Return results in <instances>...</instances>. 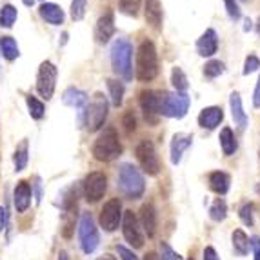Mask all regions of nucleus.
<instances>
[{
    "label": "nucleus",
    "mask_w": 260,
    "mask_h": 260,
    "mask_svg": "<svg viewBox=\"0 0 260 260\" xmlns=\"http://www.w3.org/2000/svg\"><path fill=\"white\" fill-rule=\"evenodd\" d=\"M158 75V56L155 44L151 40H144L137 51V78L140 82H149Z\"/></svg>",
    "instance_id": "f257e3e1"
},
{
    "label": "nucleus",
    "mask_w": 260,
    "mask_h": 260,
    "mask_svg": "<svg viewBox=\"0 0 260 260\" xmlns=\"http://www.w3.org/2000/svg\"><path fill=\"white\" fill-rule=\"evenodd\" d=\"M133 46L126 39H117L111 46V66L113 71L124 80L133 78Z\"/></svg>",
    "instance_id": "f03ea898"
},
{
    "label": "nucleus",
    "mask_w": 260,
    "mask_h": 260,
    "mask_svg": "<svg viewBox=\"0 0 260 260\" xmlns=\"http://www.w3.org/2000/svg\"><path fill=\"white\" fill-rule=\"evenodd\" d=\"M118 186H120L122 193L131 200H137L144 195L146 184L140 175V171L131 164H122L118 169Z\"/></svg>",
    "instance_id": "7ed1b4c3"
},
{
    "label": "nucleus",
    "mask_w": 260,
    "mask_h": 260,
    "mask_svg": "<svg viewBox=\"0 0 260 260\" xmlns=\"http://www.w3.org/2000/svg\"><path fill=\"white\" fill-rule=\"evenodd\" d=\"M122 153L120 140H118L117 131L113 127H108L100 133V137L96 139L95 146H93V155L96 160L100 162H111L115 160L118 155Z\"/></svg>",
    "instance_id": "20e7f679"
},
{
    "label": "nucleus",
    "mask_w": 260,
    "mask_h": 260,
    "mask_svg": "<svg viewBox=\"0 0 260 260\" xmlns=\"http://www.w3.org/2000/svg\"><path fill=\"white\" fill-rule=\"evenodd\" d=\"M189 109V96L186 93H160L158 111L171 118H182Z\"/></svg>",
    "instance_id": "39448f33"
},
{
    "label": "nucleus",
    "mask_w": 260,
    "mask_h": 260,
    "mask_svg": "<svg viewBox=\"0 0 260 260\" xmlns=\"http://www.w3.org/2000/svg\"><path fill=\"white\" fill-rule=\"evenodd\" d=\"M78 237H80V246H82L84 253L89 255L99 247L100 237L96 224L93 220L91 213H82L80 215V224H78Z\"/></svg>",
    "instance_id": "423d86ee"
},
{
    "label": "nucleus",
    "mask_w": 260,
    "mask_h": 260,
    "mask_svg": "<svg viewBox=\"0 0 260 260\" xmlns=\"http://www.w3.org/2000/svg\"><path fill=\"white\" fill-rule=\"evenodd\" d=\"M108 99L102 93H95L93 100L89 102L86 109V127L89 131H96L104 126L106 118H108Z\"/></svg>",
    "instance_id": "0eeeda50"
},
{
    "label": "nucleus",
    "mask_w": 260,
    "mask_h": 260,
    "mask_svg": "<svg viewBox=\"0 0 260 260\" xmlns=\"http://www.w3.org/2000/svg\"><path fill=\"white\" fill-rule=\"evenodd\" d=\"M137 153V158H139L140 166L148 175H158L160 171V162H158V156H156L155 146H153L151 140H140V144L135 149Z\"/></svg>",
    "instance_id": "6e6552de"
},
{
    "label": "nucleus",
    "mask_w": 260,
    "mask_h": 260,
    "mask_svg": "<svg viewBox=\"0 0 260 260\" xmlns=\"http://www.w3.org/2000/svg\"><path fill=\"white\" fill-rule=\"evenodd\" d=\"M55 82H56V68L51 62H42L39 68V77H37V89L40 96L49 100L55 93Z\"/></svg>",
    "instance_id": "1a4fd4ad"
},
{
    "label": "nucleus",
    "mask_w": 260,
    "mask_h": 260,
    "mask_svg": "<svg viewBox=\"0 0 260 260\" xmlns=\"http://www.w3.org/2000/svg\"><path fill=\"white\" fill-rule=\"evenodd\" d=\"M106 189H108V178L100 171L89 173L84 180V197L87 202H99L104 197Z\"/></svg>",
    "instance_id": "9d476101"
},
{
    "label": "nucleus",
    "mask_w": 260,
    "mask_h": 260,
    "mask_svg": "<svg viewBox=\"0 0 260 260\" xmlns=\"http://www.w3.org/2000/svg\"><path fill=\"white\" fill-rule=\"evenodd\" d=\"M122 220V204L118 199H111L100 211V225L106 231H115Z\"/></svg>",
    "instance_id": "9b49d317"
},
{
    "label": "nucleus",
    "mask_w": 260,
    "mask_h": 260,
    "mask_svg": "<svg viewBox=\"0 0 260 260\" xmlns=\"http://www.w3.org/2000/svg\"><path fill=\"white\" fill-rule=\"evenodd\" d=\"M122 231H124V239H126L133 247H142L144 246L142 230H140L139 218L135 217L133 211L124 213V218H122Z\"/></svg>",
    "instance_id": "f8f14e48"
},
{
    "label": "nucleus",
    "mask_w": 260,
    "mask_h": 260,
    "mask_svg": "<svg viewBox=\"0 0 260 260\" xmlns=\"http://www.w3.org/2000/svg\"><path fill=\"white\" fill-rule=\"evenodd\" d=\"M158 102H160V93L156 91H142L140 93V108H142L144 118L155 126L158 122Z\"/></svg>",
    "instance_id": "ddd939ff"
},
{
    "label": "nucleus",
    "mask_w": 260,
    "mask_h": 260,
    "mask_svg": "<svg viewBox=\"0 0 260 260\" xmlns=\"http://www.w3.org/2000/svg\"><path fill=\"white\" fill-rule=\"evenodd\" d=\"M115 33V17H113V11H108L102 17L99 18L95 27V39L99 44H106L109 42V39Z\"/></svg>",
    "instance_id": "4468645a"
},
{
    "label": "nucleus",
    "mask_w": 260,
    "mask_h": 260,
    "mask_svg": "<svg viewBox=\"0 0 260 260\" xmlns=\"http://www.w3.org/2000/svg\"><path fill=\"white\" fill-rule=\"evenodd\" d=\"M218 49V37L215 29H206V33L197 40V51L200 56H213Z\"/></svg>",
    "instance_id": "2eb2a0df"
},
{
    "label": "nucleus",
    "mask_w": 260,
    "mask_h": 260,
    "mask_svg": "<svg viewBox=\"0 0 260 260\" xmlns=\"http://www.w3.org/2000/svg\"><path fill=\"white\" fill-rule=\"evenodd\" d=\"M31 186L27 182H18L17 187H15V193H13V200H15V208H17L18 213H24L31 204Z\"/></svg>",
    "instance_id": "dca6fc26"
},
{
    "label": "nucleus",
    "mask_w": 260,
    "mask_h": 260,
    "mask_svg": "<svg viewBox=\"0 0 260 260\" xmlns=\"http://www.w3.org/2000/svg\"><path fill=\"white\" fill-rule=\"evenodd\" d=\"M224 118V113H222L220 108L217 106H211V108L202 109V113L199 115V124L206 129H215Z\"/></svg>",
    "instance_id": "f3484780"
},
{
    "label": "nucleus",
    "mask_w": 260,
    "mask_h": 260,
    "mask_svg": "<svg viewBox=\"0 0 260 260\" xmlns=\"http://www.w3.org/2000/svg\"><path fill=\"white\" fill-rule=\"evenodd\" d=\"M193 142V137L186 133H177L173 137V142H171V162L173 164H178L180 158H182L184 151L191 146Z\"/></svg>",
    "instance_id": "a211bd4d"
},
{
    "label": "nucleus",
    "mask_w": 260,
    "mask_h": 260,
    "mask_svg": "<svg viewBox=\"0 0 260 260\" xmlns=\"http://www.w3.org/2000/svg\"><path fill=\"white\" fill-rule=\"evenodd\" d=\"M39 13L44 20L49 22V24H53V26H60V24H64V11H62L56 4L44 2V4L40 6Z\"/></svg>",
    "instance_id": "6ab92c4d"
},
{
    "label": "nucleus",
    "mask_w": 260,
    "mask_h": 260,
    "mask_svg": "<svg viewBox=\"0 0 260 260\" xmlns=\"http://www.w3.org/2000/svg\"><path fill=\"white\" fill-rule=\"evenodd\" d=\"M146 20L151 27L160 29L162 27V4L160 0H146Z\"/></svg>",
    "instance_id": "aec40b11"
},
{
    "label": "nucleus",
    "mask_w": 260,
    "mask_h": 260,
    "mask_svg": "<svg viewBox=\"0 0 260 260\" xmlns=\"http://www.w3.org/2000/svg\"><path fill=\"white\" fill-rule=\"evenodd\" d=\"M140 222H142V228L148 233V237H153L156 231V213L153 204L142 206V209H140Z\"/></svg>",
    "instance_id": "412c9836"
},
{
    "label": "nucleus",
    "mask_w": 260,
    "mask_h": 260,
    "mask_svg": "<svg viewBox=\"0 0 260 260\" xmlns=\"http://www.w3.org/2000/svg\"><path fill=\"white\" fill-rule=\"evenodd\" d=\"M230 104H231V115H233L235 124H237V126H239L240 129H244V127L247 126V117H246V113H244L242 100H240L239 93H235V91L231 93Z\"/></svg>",
    "instance_id": "4be33fe9"
},
{
    "label": "nucleus",
    "mask_w": 260,
    "mask_h": 260,
    "mask_svg": "<svg viewBox=\"0 0 260 260\" xmlns=\"http://www.w3.org/2000/svg\"><path fill=\"white\" fill-rule=\"evenodd\" d=\"M230 175L224 173V171H215V173L209 175V186L215 193L218 195H224L230 189Z\"/></svg>",
    "instance_id": "5701e85b"
},
{
    "label": "nucleus",
    "mask_w": 260,
    "mask_h": 260,
    "mask_svg": "<svg viewBox=\"0 0 260 260\" xmlns=\"http://www.w3.org/2000/svg\"><path fill=\"white\" fill-rule=\"evenodd\" d=\"M62 102H64L66 106H70V108L78 109L87 102V96H86V93L77 89V87H70V89H66L64 95H62Z\"/></svg>",
    "instance_id": "b1692460"
},
{
    "label": "nucleus",
    "mask_w": 260,
    "mask_h": 260,
    "mask_svg": "<svg viewBox=\"0 0 260 260\" xmlns=\"http://www.w3.org/2000/svg\"><path fill=\"white\" fill-rule=\"evenodd\" d=\"M0 53H2V56H4L6 60H15V58L20 55L15 39H11V37H2V39H0Z\"/></svg>",
    "instance_id": "393cba45"
},
{
    "label": "nucleus",
    "mask_w": 260,
    "mask_h": 260,
    "mask_svg": "<svg viewBox=\"0 0 260 260\" xmlns=\"http://www.w3.org/2000/svg\"><path fill=\"white\" fill-rule=\"evenodd\" d=\"M220 146H222V151L224 155H233L237 151V140H235V135L230 127H224L220 133Z\"/></svg>",
    "instance_id": "a878e982"
},
{
    "label": "nucleus",
    "mask_w": 260,
    "mask_h": 260,
    "mask_svg": "<svg viewBox=\"0 0 260 260\" xmlns=\"http://www.w3.org/2000/svg\"><path fill=\"white\" fill-rule=\"evenodd\" d=\"M233 247L240 256H246L249 253V239L242 230H237L233 233Z\"/></svg>",
    "instance_id": "bb28decb"
},
{
    "label": "nucleus",
    "mask_w": 260,
    "mask_h": 260,
    "mask_svg": "<svg viewBox=\"0 0 260 260\" xmlns=\"http://www.w3.org/2000/svg\"><path fill=\"white\" fill-rule=\"evenodd\" d=\"M108 87H109V96H111V104L118 108L122 104V100H124V84L109 78Z\"/></svg>",
    "instance_id": "cd10ccee"
},
{
    "label": "nucleus",
    "mask_w": 260,
    "mask_h": 260,
    "mask_svg": "<svg viewBox=\"0 0 260 260\" xmlns=\"http://www.w3.org/2000/svg\"><path fill=\"white\" fill-rule=\"evenodd\" d=\"M17 8H13L11 4H6L0 9V26L2 27H11L17 20Z\"/></svg>",
    "instance_id": "c85d7f7f"
},
{
    "label": "nucleus",
    "mask_w": 260,
    "mask_h": 260,
    "mask_svg": "<svg viewBox=\"0 0 260 260\" xmlns=\"http://www.w3.org/2000/svg\"><path fill=\"white\" fill-rule=\"evenodd\" d=\"M13 160L17 171H22L27 166V140H22V144L17 148V151H15Z\"/></svg>",
    "instance_id": "c756f323"
},
{
    "label": "nucleus",
    "mask_w": 260,
    "mask_h": 260,
    "mask_svg": "<svg viewBox=\"0 0 260 260\" xmlns=\"http://www.w3.org/2000/svg\"><path fill=\"white\" fill-rule=\"evenodd\" d=\"M209 217L213 218L215 222H222L225 217H228V206L222 199H217L213 202L211 209H209Z\"/></svg>",
    "instance_id": "7c9ffc66"
},
{
    "label": "nucleus",
    "mask_w": 260,
    "mask_h": 260,
    "mask_svg": "<svg viewBox=\"0 0 260 260\" xmlns=\"http://www.w3.org/2000/svg\"><path fill=\"white\" fill-rule=\"evenodd\" d=\"M171 82H173V87L177 89V93H184L187 89V77L184 75V71L180 68H173V71H171Z\"/></svg>",
    "instance_id": "2f4dec72"
},
{
    "label": "nucleus",
    "mask_w": 260,
    "mask_h": 260,
    "mask_svg": "<svg viewBox=\"0 0 260 260\" xmlns=\"http://www.w3.org/2000/svg\"><path fill=\"white\" fill-rule=\"evenodd\" d=\"M26 102H27V109H29V115L35 120H40V118L44 117V104L40 102L39 99H35V96H27L26 99Z\"/></svg>",
    "instance_id": "473e14b6"
},
{
    "label": "nucleus",
    "mask_w": 260,
    "mask_h": 260,
    "mask_svg": "<svg viewBox=\"0 0 260 260\" xmlns=\"http://www.w3.org/2000/svg\"><path fill=\"white\" fill-rule=\"evenodd\" d=\"M87 0H71V17L73 20H82L86 15Z\"/></svg>",
    "instance_id": "72a5a7b5"
},
{
    "label": "nucleus",
    "mask_w": 260,
    "mask_h": 260,
    "mask_svg": "<svg viewBox=\"0 0 260 260\" xmlns=\"http://www.w3.org/2000/svg\"><path fill=\"white\" fill-rule=\"evenodd\" d=\"M220 73H224V64L220 60H211L204 66V75L209 78H215L218 77Z\"/></svg>",
    "instance_id": "f704fd0d"
},
{
    "label": "nucleus",
    "mask_w": 260,
    "mask_h": 260,
    "mask_svg": "<svg viewBox=\"0 0 260 260\" xmlns=\"http://www.w3.org/2000/svg\"><path fill=\"white\" fill-rule=\"evenodd\" d=\"M118 4H120V9L124 11L126 15H137L139 13V8L142 4V0H118Z\"/></svg>",
    "instance_id": "c9c22d12"
},
{
    "label": "nucleus",
    "mask_w": 260,
    "mask_h": 260,
    "mask_svg": "<svg viewBox=\"0 0 260 260\" xmlns=\"http://www.w3.org/2000/svg\"><path fill=\"white\" fill-rule=\"evenodd\" d=\"M240 220L244 222L246 225H253V206H249V204H246V206H242L240 208Z\"/></svg>",
    "instance_id": "e433bc0d"
},
{
    "label": "nucleus",
    "mask_w": 260,
    "mask_h": 260,
    "mask_svg": "<svg viewBox=\"0 0 260 260\" xmlns=\"http://www.w3.org/2000/svg\"><path fill=\"white\" fill-rule=\"evenodd\" d=\"M260 68V60L255 55H249L246 58V64H244V75H249L253 71H256Z\"/></svg>",
    "instance_id": "4c0bfd02"
},
{
    "label": "nucleus",
    "mask_w": 260,
    "mask_h": 260,
    "mask_svg": "<svg viewBox=\"0 0 260 260\" xmlns=\"http://www.w3.org/2000/svg\"><path fill=\"white\" fill-rule=\"evenodd\" d=\"M225 9H228V15L231 17V20H239L240 18V8L235 0H224Z\"/></svg>",
    "instance_id": "58836bf2"
},
{
    "label": "nucleus",
    "mask_w": 260,
    "mask_h": 260,
    "mask_svg": "<svg viewBox=\"0 0 260 260\" xmlns=\"http://www.w3.org/2000/svg\"><path fill=\"white\" fill-rule=\"evenodd\" d=\"M160 249H162V256L160 260H178V255L171 249V247L168 246L166 242L160 244Z\"/></svg>",
    "instance_id": "ea45409f"
},
{
    "label": "nucleus",
    "mask_w": 260,
    "mask_h": 260,
    "mask_svg": "<svg viewBox=\"0 0 260 260\" xmlns=\"http://www.w3.org/2000/svg\"><path fill=\"white\" fill-rule=\"evenodd\" d=\"M117 253L120 255L122 260H139V256L135 255L131 249H127V247H124V246H117Z\"/></svg>",
    "instance_id": "a19ab883"
},
{
    "label": "nucleus",
    "mask_w": 260,
    "mask_h": 260,
    "mask_svg": "<svg viewBox=\"0 0 260 260\" xmlns=\"http://www.w3.org/2000/svg\"><path fill=\"white\" fill-rule=\"evenodd\" d=\"M122 124H124V129H126V133H133L135 131V117L133 113H126L124 115V120H122Z\"/></svg>",
    "instance_id": "79ce46f5"
},
{
    "label": "nucleus",
    "mask_w": 260,
    "mask_h": 260,
    "mask_svg": "<svg viewBox=\"0 0 260 260\" xmlns=\"http://www.w3.org/2000/svg\"><path fill=\"white\" fill-rule=\"evenodd\" d=\"M249 246L253 247V253H255V260H260V237H258V235L251 237V240H249Z\"/></svg>",
    "instance_id": "37998d69"
},
{
    "label": "nucleus",
    "mask_w": 260,
    "mask_h": 260,
    "mask_svg": "<svg viewBox=\"0 0 260 260\" xmlns=\"http://www.w3.org/2000/svg\"><path fill=\"white\" fill-rule=\"evenodd\" d=\"M204 260H218L217 251H215L213 247H206L204 249Z\"/></svg>",
    "instance_id": "c03bdc74"
},
{
    "label": "nucleus",
    "mask_w": 260,
    "mask_h": 260,
    "mask_svg": "<svg viewBox=\"0 0 260 260\" xmlns=\"http://www.w3.org/2000/svg\"><path fill=\"white\" fill-rule=\"evenodd\" d=\"M6 224H8V213H6V209L0 206V231L4 230Z\"/></svg>",
    "instance_id": "a18cd8bd"
},
{
    "label": "nucleus",
    "mask_w": 260,
    "mask_h": 260,
    "mask_svg": "<svg viewBox=\"0 0 260 260\" xmlns=\"http://www.w3.org/2000/svg\"><path fill=\"white\" fill-rule=\"evenodd\" d=\"M253 104H255V108H260V78H258V82H256V87H255V95H253Z\"/></svg>",
    "instance_id": "49530a36"
},
{
    "label": "nucleus",
    "mask_w": 260,
    "mask_h": 260,
    "mask_svg": "<svg viewBox=\"0 0 260 260\" xmlns=\"http://www.w3.org/2000/svg\"><path fill=\"white\" fill-rule=\"evenodd\" d=\"M144 260H160V256L151 251V253H148V255H146V258H144Z\"/></svg>",
    "instance_id": "de8ad7c7"
},
{
    "label": "nucleus",
    "mask_w": 260,
    "mask_h": 260,
    "mask_svg": "<svg viewBox=\"0 0 260 260\" xmlns=\"http://www.w3.org/2000/svg\"><path fill=\"white\" fill-rule=\"evenodd\" d=\"M58 260H70V256H68V253L62 251L60 255H58Z\"/></svg>",
    "instance_id": "09e8293b"
},
{
    "label": "nucleus",
    "mask_w": 260,
    "mask_h": 260,
    "mask_svg": "<svg viewBox=\"0 0 260 260\" xmlns=\"http://www.w3.org/2000/svg\"><path fill=\"white\" fill-rule=\"evenodd\" d=\"M22 2H24L26 6H29V8H31L33 4H35V0H22Z\"/></svg>",
    "instance_id": "8fccbe9b"
},
{
    "label": "nucleus",
    "mask_w": 260,
    "mask_h": 260,
    "mask_svg": "<svg viewBox=\"0 0 260 260\" xmlns=\"http://www.w3.org/2000/svg\"><path fill=\"white\" fill-rule=\"evenodd\" d=\"M99 260H115V258H113V256H109V255H106V256H100Z\"/></svg>",
    "instance_id": "3c124183"
},
{
    "label": "nucleus",
    "mask_w": 260,
    "mask_h": 260,
    "mask_svg": "<svg viewBox=\"0 0 260 260\" xmlns=\"http://www.w3.org/2000/svg\"><path fill=\"white\" fill-rule=\"evenodd\" d=\"M258 35H260V18H258Z\"/></svg>",
    "instance_id": "603ef678"
},
{
    "label": "nucleus",
    "mask_w": 260,
    "mask_h": 260,
    "mask_svg": "<svg viewBox=\"0 0 260 260\" xmlns=\"http://www.w3.org/2000/svg\"><path fill=\"white\" fill-rule=\"evenodd\" d=\"M189 260H193V258H189Z\"/></svg>",
    "instance_id": "864d4df0"
}]
</instances>
